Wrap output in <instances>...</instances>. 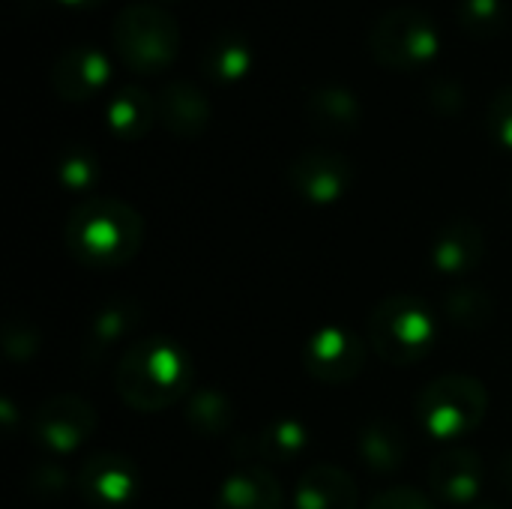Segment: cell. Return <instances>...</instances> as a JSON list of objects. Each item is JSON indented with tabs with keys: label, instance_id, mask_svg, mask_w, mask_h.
<instances>
[{
	"label": "cell",
	"instance_id": "obj_27",
	"mask_svg": "<svg viewBox=\"0 0 512 509\" xmlns=\"http://www.w3.org/2000/svg\"><path fill=\"white\" fill-rule=\"evenodd\" d=\"M3 351L12 363H30L39 351V333L30 327V321L9 318L3 327Z\"/></svg>",
	"mask_w": 512,
	"mask_h": 509
},
{
	"label": "cell",
	"instance_id": "obj_14",
	"mask_svg": "<svg viewBox=\"0 0 512 509\" xmlns=\"http://www.w3.org/2000/svg\"><path fill=\"white\" fill-rule=\"evenodd\" d=\"M141 315H144L141 303L132 297H117V300H108L105 306H99L84 333L81 360L87 366H99L120 342H126L138 330Z\"/></svg>",
	"mask_w": 512,
	"mask_h": 509
},
{
	"label": "cell",
	"instance_id": "obj_23",
	"mask_svg": "<svg viewBox=\"0 0 512 509\" xmlns=\"http://www.w3.org/2000/svg\"><path fill=\"white\" fill-rule=\"evenodd\" d=\"M183 420L201 438H222L234 426V405L222 390L201 387L192 390L189 399L183 402Z\"/></svg>",
	"mask_w": 512,
	"mask_h": 509
},
{
	"label": "cell",
	"instance_id": "obj_4",
	"mask_svg": "<svg viewBox=\"0 0 512 509\" xmlns=\"http://www.w3.org/2000/svg\"><path fill=\"white\" fill-rule=\"evenodd\" d=\"M111 39L126 69L138 75H159L180 54V24L153 3L123 6L111 24Z\"/></svg>",
	"mask_w": 512,
	"mask_h": 509
},
{
	"label": "cell",
	"instance_id": "obj_28",
	"mask_svg": "<svg viewBox=\"0 0 512 509\" xmlns=\"http://www.w3.org/2000/svg\"><path fill=\"white\" fill-rule=\"evenodd\" d=\"M486 123H489V135H492L501 147L512 150V84L501 87V90L492 96Z\"/></svg>",
	"mask_w": 512,
	"mask_h": 509
},
{
	"label": "cell",
	"instance_id": "obj_26",
	"mask_svg": "<svg viewBox=\"0 0 512 509\" xmlns=\"http://www.w3.org/2000/svg\"><path fill=\"white\" fill-rule=\"evenodd\" d=\"M459 24L474 39H492L504 24V0H459Z\"/></svg>",
	"mask_w": 512,
	"mask_h": 509
},
{
	"label": "cell",
	"instance_id": "obj_3",
	"mask_svg": "<svg viewBox=\"0 0 512 509\" xmlns=\"http://www.w3.org/2000/svg\"><path fill=\"white\" fill-rule=\"evenodd\" d=\"M435 315L417 294H390L369 315L372 351L390 366H414L435 348Z\"/></svg>",
	"mask_w": 512,
	"mask_h": 509
},
{
	"label": "cell",
	"instance_id": "obj_15",
	"mask_svg": "<svg viewBox=\"0 0 512 509\" xmlns=\"http://www.w3.org/2000/svg\"><path fill=\"white\" fill-rule=\"evenodd\" d=\"M432 264L444 276H462L480 267L486 255V234L474 219H450L432 240Z\"/></svg>",
	"mask_w": 512,
	"mask_h": 509
},
{
	"label": "cell",
	"instance_id": "obj_33",
	"mask_svg": "<svg viewBox=\"0 0 512 509\" xmlns=\"http://www.w3.org/2000/svg\"><path fill=\"white\" fill-rule=\"evenodd\" d=\"M63 6H72V9H93V6H102L105 0H60Z\"/></svg>",
	"mask_w": 512,
	"mask_h": 509
},
{
	"label": "cell",
	"instance_id": "obj_8",
	"mask_svg": "<svg viewBox=\"0 0 512 509\" xmlns=\"http://www.w3.org/2000/svg\"><path fill=\"white\" fill-rule=\"evenodd\" d=\"M75 489L96 509H126L141 495V471L123 453H93L78 465Z\"/></svg>",
	"mask_w": 512,
	"mask_h": 509
},
{
	"label": "cell",
	"instance_id": "obj_31",
	"mask_svg": "<svg viewBox=\"0 0 512 509\" xmlns=\"http://www.w3.org/2000/svg\"><path fill=\"white\" fill-rule=\"evenodd\" d=\"M66 474L57 468V465H42V468H36L33 474H30V480H27V486H30V492H36V495H48V498H54V495H60L63 489H66Z\"/></svg>",
	"mask_w": 512,
	"mask_h": 509
},
{
	"label": "cell",
	"instance_id": "obj_11",
	"mask_svg": "<svg viewBox=\"0 0 512 509\" xmlns=\"http://www.w3.org/2000/svg\"><path fill=\"white\" fill-rule=\"evenodd\" d=\"M111 78L108 57L87 42L69 45L51 66V87L63 102H87Z\"/></svg>",
	"mask_w": 512,
	"mask_h": 509
},
{
	"label": "cell",
	"instance_id": "obj_29",
	"mask_svg": "<svg viewBox=\"0 0 512 509\" xmlns=\"http://www.w3.org/2000/svg\"><path fill=\"white\" fill-rule=\"evenodd\" d=\"M429 102L441 114H459L465 108V87L456 78H435L429 84Z\"/></svg>",
	"mask_w": 512,
	"mask_h": 509
},
{
	"label": "cell",
	"instance_id": "obj_9",
	"mask_svg": "<svg viewBox=\"0 0 512 509\" xmlns=\"http://www.w3.org/2000/svg\"><path fill=\"white\" fill-rule=\"evenodd\" d=\"M354 183V165L345 153L312 147L291 159L288 165V186L306 201V204H336L345 198V192Z\"/></svg>",
	"mask_w": 512,
	"mask_h": 509
},
{
	"label": "cell",
	"instance_id": "obj_22",
	"mask_svg": "<svg viewBox=\"0 0 512 509\" xmlns=\"http://www.w3.org/2000/svg\"><path fill=\"white\" fill-rule=\"evenodd\" d=\"M108 129L123 141L144 138L156 123V96H150L138 84H123L114 90L108 111H105Z\"/></svg>",
	"mask_w": 512,
	"mask_h": 509
},
{
	"label": "cell",
	"instance_id": "obj_13",
	"mask_svg": "<svg viewBox=\"0 0 512 509\" xmlns=\"http://www.w3.org/2000/svg\"><path fill=\"white\" fill-rule=\"evenodd\" d=\"M210 117H213V105L207 93L186 78H174L156 93V120L177 138L204 135Z\"/></svg>",
	"mask_w": 512,
	"mask_h": 509
},
{
	"label": "cell",
	"instance_id": "obj_20",
	"mask_svg": "<svg viewBox=\"0 0 512 509\" xmlns=\"http://www.w3.org/2000/svg\"><path fill=\"white\" fill-rule=\"evenodd\" d=\"M357 453L372 474H396L405 465L411 444L399 423L375 417L357 432Z\"/></svg>",
	"mask_w": 512,
	"mask_h": 509
},
{
	"label": "cell",
	"instance_id": "obj_32",
	"mask_svg": "<svg viewBox=\"0 0 512 509\" xmlns=\"http://www.w3.org/2000/svg\"><path fill=\"white\" fill-rule=\"evenodd\" d=\"M501 483H504V486L512 492V453L504 459V462H501Z\"/></svg>",
	"mask_w": 512,
	"mask_h": 509
},
{
	"label": "cell",
	"instance_id": "obj_10",
	"mask_svg": "<svg viewBox=\"0 0 512 509\" xmlns=\"http://www.w3.org/2000/svg\"><path fill=\"white\" fill-rule=\"evenodd\" d=\"M303 366L306 372L330 387L351 384L366 366V345L357 333L345 327H321L303 345Z\"/></svg>",
	"mask_w": 512,
	"mask_h": 509
},
{
	"label": "cell",
	"instance_id": "obj_5",
	"mask_svg": "<svg viewBox=\"0 0 512 509\" xmlns=\"http://www.w3.org/2000/svg\"><path fill=\"white\" fill-rule=\"evenodd\" d=\"M489 414V393L480 378L471 375H441L429 381L414 399V417L423 432L456 441L474 435Z\"/></svg>",
	"mask_w": 512,
	"mask_h": 509
},
{
	"label": "cell",
	"instance_id": "obj_1",
	"mask_svg": "<svg viewBox=\"0 0 512 509\" xmlns=\"http://www.w3.org/2000/svg\"><path fill=\"white\" fill-rule=\"evenodd\" d=\"M195 381L192 354L168 336L132 342L117 363V396L141 414H156L189 399Z\"/></svg>",
	"mask_w": 512,
	"mask_h": 509
},
{
	"label": "cell",
	"instance_id": "obj_7",
	"mask_svg": "<svg viewBox=\"0 0 512 509\" xmlns=\"http://www.w3.org/2000/svg\"><path fill=\"white\" fill-rule=\"evenodd\" d=\"M99 417L93 405L75 393H57L45 399L27 423L30 441L48 456H69L81 450L96 432Z\"/></svg>",
	"mask_w": 512,
	"mask_h": 509
},
{
	"label": "cell",
	"instance_id": "obj_12",
	"mask_svg": "<svg viewBox=\"0 0 512 509\" xmlns=\"http://www.w3.org/2000/svg\"><path fill=\"white\" fill-rule=\"evenodd\" d=\"M429 486L447 507L471 509L483 492V459L468 447L444 450L429 465Z\"/></svg>",
	"mask_w": 512,
	"mask_h": 509
},
{
	"label": "cell",
	"instance_id": "obj_34",
	"mask_svg": "<svg viewBox=\"0 0 512 509\" xmlns=\"http://www.w3.org/2000/svg\"><path fill=\"white\" fill-rule=\"evenodd\" d=\"M471 509H498V507H489V504H486V507H477V504H474V507Z\"/></svg>",
	"mask_w": 512,
	"mask_h": 509
},
{
	"label": "cell",
	"instance_id": "obj_21",
	"mask_svg": "<svg viewBox=\"0 0 512 509\" xmlns=\"http://www.w3.org/2000/svg\"><path fill=\"white\" fill-rule=\"evenodd\" d=\"M201 69L216 84H237L252 69V42L240 30H216L204 42Z\"/></svg>",
	"mask_w": 512,
	"mask_h": 509
},
{
	"label": "cell",
	"instance_id": "obj_24",
	"mask_svg": "<svg viewBox=\"0 0 512 509\" xmlns=\"http://www.w3.org/2000/svg\"><path fill=\"white\" fill-rule=\"evenodd\" d=\"M57 183L69 192H90L99 180V156L84 144H69L54 165Z\"/></svg>",
	"mask_w": 512,
	"mask_h": 509
},
{
	"label": "cell",
	"instance_id": "obj_18",
	"mask_svg": "<svg viewBox=\"0 0 512 509\" xmlns=\"http://www.w3.org/2000/svg\"><path fill=\"white\" fill-rule=\"evenodd\" d=\"M354 477L336 465H312L294 486V509H357Z\"/></svg>",
	"mask_w": 512,
	"mask_h": 509
},
{
	"label": "cell",
	"instance_id": "obj_25",
	"mask_svg": "<svg viewBox=\"0 0 512 509\" xmlns=\"http://www.w3.org/2000/svg\"><path fill=\"white\" fill-rule=\"evenodd\" d=\"M444 312L456 327L483 330L495 318V300L483 288H456L447 294Z\"/></svg>",
	"mask_w": 512,
	"mask_h": 509
},
{
	"label": "cell",
	"instance_id": "obj_19",
	"mask_svg": "<svg viewBox=\"0 0 512 509\" xmlns=\"http://www.w3.org/2000/svg\"><path fill=\"white\" fill-rule=\"evenodd\" d=\"M213 509H282V486L264 465H243L222 480Z\"/></svg>",
	"mask_w": 512,
	"mask_h": 509
},
{
	"label": "cell",
	"instance_id": "obj_2",
	"mask_svg": "<svg viewBox=\"0 0 512 509\" xmlns=\"http://www.w3.org/2000/svg\"><path fill=\"white\" fill-rule=\"evenodd\" d=\"M63 240L69 255L90 270H117L126 267L144 243L141 213L108 195H90L72 207Z\"/></svg>",
	"mask_w": 512,
	"mask_h": 509
},
{
	"label": "cell",
	"instance_id": "obj_30",
	"mask_svg": "<svg viewBox=\"0 0 512 509\" xmlns=\"http://www.w3.org/2000/svg\"><path fill=\"white\" fill-rule=\"evenodd\" d=\"M366 509H435L432 507V501L423 495V492H417V489H411V486H393V489H387V492H381L372 504Z\"/></svg>",
	"mask_w": 512,
	"mask_h": 509
},
{
	"label": "cell",
	"instance_id": "obj_16",
	"mask_svg": "<svg viewBox=\"0 0 512 509\" xmlns=\"http://www.w3.org/2000/svg\"><path fill=\"white\" fill-rule=\"evenodd\" d=\"M309 447H312V435L306 423H300L297 417H276L264 423L255 435L243 438L237 444V453H243L249 465H255L258 459L279 465V462H294L306 456Z\"/></svg>",
	"mask_w": 512,
	"mask_h": 509
},
{
	"label": "cell",
	"instance_id": "obj_6",
	"mask_svg": "<svg viewBox=\"0 0 512 509\" xmlns=\"http://www.w3.org/2000/svg\"><path fill=\"white\" fill-rule=\"evenodd\" d=\"M435 21L414 6H396L375 18L369 30V54L387 69H417L438 54Z\"/></svg>",
	"mask_w": 512,
	"mask_h": 509
},
{
	"label": "cell",
	"instance_id": "obj_17",
	"mask_svg": "<svg viewBox=\"0 0 512 509\" xmlns=\"http://www.w3.org/2000/svg\"><path fill=\"white\" fill-rule=\"evenodd\" d=\"M306 117L315 132L330 138H345L360 126L363 102L345 84H318L306 96Z\"/></svg>",
	"mask_w": 512,
	"mask_h": 509
}]
</instances>
